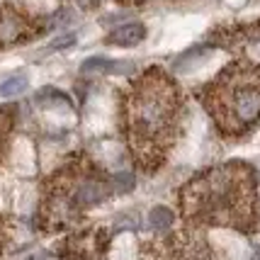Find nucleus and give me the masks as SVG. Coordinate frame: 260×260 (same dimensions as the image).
<instances>
[{"label":"nucleus","instance_id":"9d476101","mask_svg":"<svg viewBox=\"0 0 260 260\" xmlns=\"http://www.w3.org/2000/svg\"><path fill=\"white\" fill-rule=\"evenodd\" d=\"M124 66H119V63H114L110 58L105 56H92L88 61H83V66L80 71L88 76V73H98V76H107V73H117V71H122Z\"/></svg>","mask_w":260,"mask_h":260},{"label":"nucleus","instance_id":"20e7f679","mask_svg":"<svg viewBox=\"0 0 260 260\" xmlns=\"http://www.w3.org/2000/svg\"><path fill=\"white\" fill-rule=\"evenodd\" d=\"M197 95L224 139L248 136L260 126V63L231 61Z\"/></svg>","mask_w":260,"mask_h":260},{"label":"nucleus","instance_id":"f257e3e1","mask_svg":"<svg viewBox=\"0 0 260 260\" xmlns=\"http://www.w3.org/2000/svg\"><path fill=\"white\" fill-rule=\"evenodd\" d=\"M185 114L180 85L160 66L146 68L129 80L119 98V126L134 166L156 173L175 146Z\"/></svg>","mask_w":260,"mask_h":260},{"label":"nucleus","instance_id":"1a4fd4ad","mask_svg":"<svg viewBox=\"0 0 260 260\" xmlns=\"http://www.w3.org/2000/svg\"><path fill=\"white\" fill-rule=\"evenodd\" d=\"M146 39V27L141 22H129V24H122V27H117L112 32L107 34V44L112 46H136L141 44Z\"/></svg>","mask_w":260,"mask_h":260},{"label":"nucleus","instance_id":"6e6552de","mask_svg":"<svg viewBox=\"0 0 260 260\" xmlns=\"http://www.w3.org/2000/svg\"><path fill=\"white\" fill-rule=\"evenodd\" d=\"M212 44L216 46H236L243 42H260V20L248 24H229L212 32Z\"/></svg>","mask_w":260,"mask_h":260},{"label":"nucleus","instance_id":"f03ea898","mask_svg":"<svg viewBox=\"0 0 260 260\" xmlns=\"http://www.w3.org/2000/svg\"><path fill=\"white\" fill-rule=\"evenodd\" d=\"M180 216L192 229H258V175L250 163L229 160L197 173L178 192Z\"/></svg>","mask_w":260,"mask_h":260},{"label":"nucleus","instance_id":"0eeeda50","mask_svg":"<svg viewBox=\"0 0 260 260\" xmlns=\"http://www.w3.org/2000/svg\"><path fill=\"white\" fill-rule=\"evenodd\" d=\"M42 32H44L42 22L20 10L17 5H10V3L0 5V49L24 44Z\"/></svg>","mask_w":260,"mask_h":260},{"label":"nucleus","instance_id":"9b49d317","mask_svg":"<svg viewBox=\"0 0 260 260\" xmlns=\"http://www.w3.org/2000/svg\"><path fill=\"white\" fill-rule=\"evenodd\" d=\"M12 126H15V107H0V160L8 151Z\"/></svg>","mask_w":260,"mask_h":260},{"label":"nucleus","instance_id":"4468645a","mask_svg":"<svg viewBox=\"0 0 260 260\" xmlns=\"http://www.w3.org/2000/svg\"><path fill=\"white\" fill-rule=\"evenodd\" d=\"M8 243H10V221L0 214V255H3V250H5Z\"/></svg>","mask_w":260,"mask_h":260},{"label":"nucleus","instance_id":"dca6fc26","mask_svg":"<svg viewBox=\"0 0 260 260\" xmlns=\"http://www.w3.org/2000/svg\"><path fill=\"white\" fill-rule=\"evenodd\" d=\"M117 3H122V5H141V3H146V0H117Z\"/></svg>","mask_w":260,"mask_h":260},{"label":"nucleus","instance_id":"423d86ee","mask_svg":"<svg viewBox=\"0 0 260 260\" xmlns=\"http://www.w3.org/2000/svg\"><path fill=\"white\" fill-rule=\"evenodd\" d=\"M112 231L105 226L80 229L68 234L56 248V255L61 260H100L105 250L110 248Z\"/></svg>","mask_w":260,"mask_h":260},{"label":"nucleus","instance_id":"2eb2a0df","mask_svg":"<svg viewBox=\"0 0 260 260\" xmlns=\"http://www.w3.org/2000/svg\"><path fill=\"white\" fill-rule=\"evenodd\" d=\"M73 42H76V37H73V34H66V37H58L56 42L51 44V49H66V46H71Z\"/></svg>","mask_w":260,"mask_h":260},{"label":"nucleus","instance_id":"f8f14e48","mask_svg":"<svg viewBox=\"0 0 260 260\" xmlns=\"http://www.w3.org/2000/svg\"><path fill=\"white\" fill-rule=\"evenodd\" d=\"M173 212H170L168 207H156L151 214H148V226L156 229V231H166V229L173 226Z\"/></svg>","mask_w":260,"mask_h":260},{"label":"nucleus","instance_id":"7ed1b4c3","mask_svg":"<svg viewBox=\"0 0 260 260\" xmlns=\"http://www.w3.org/2000/svg\"><path fill=\"white\" fill-rule=\"evenodd\" d=\"M134 185L132 175H110L90 156L80 153L66 160L42 182V197L37 207V229L63 231L76 226L92 207L124 192Z\"/></svg>","mask_w":260,"mask_h":260},{"label":"nucleus","instance_id":"39448f33","mask_svg":"<svg viewBox=\"0 0 260 260\" xmlns=\"http://www.w3.org/2000/svg\"><path fill=\"white\" fill-rule=\"evenodd\" d=\"M156 260H219L209 241L200 234V229H182L173 231L160 241L151 243Z\"/></svg>","mask_w":260,"mask_h":260},{"label":"nucleus","instance_id":"f3484780","mask_svg":"<svg viewBox=\"0 0 260 260\" xmlns=\"http://www.w3.org/2000/svg\"><path fill=\"white\" fill-rule=\"evenodd\" d=\"M255 260H260V246H258V255H255Z\"/></svg>","mask_w":260,"mask_h":260},{"label":"nucleus","instance_id":"ddd939ff","mask_svg":"<svg viewBox=\"0 0 260 260\" xmlns=\"http://www.w3.org/2000/svg\"><path fill=\"white\" fill-rule=\"evenodd\" d=\"M27 90V78H8L5 83H0V95L3 98H15V95H20V92Z\"/></svg>","mask_w":260,"mask_h":260}]
</instances>
